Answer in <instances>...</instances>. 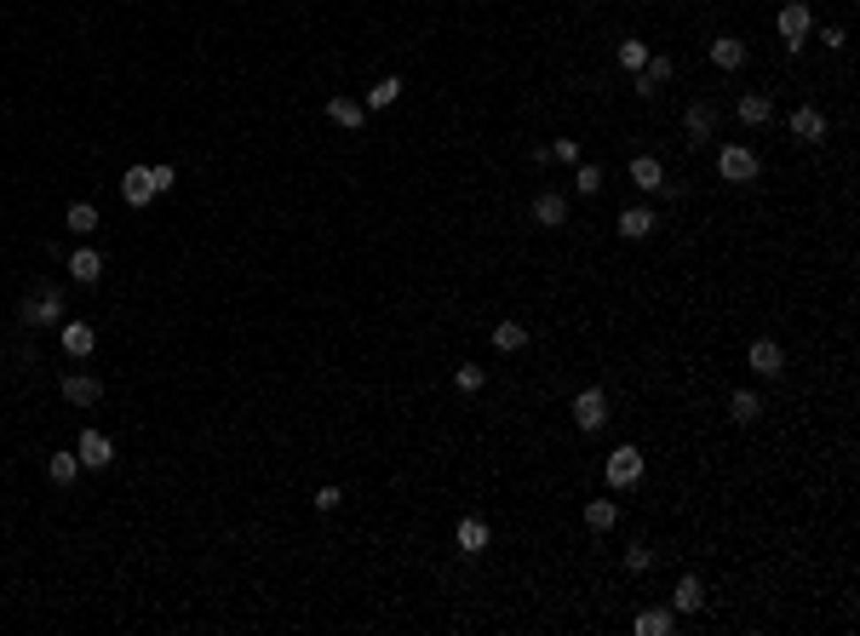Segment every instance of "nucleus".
Instances as JSON below:
<instances>
[{"mask_svg": "<svg viewBox=\"0 0 860 636\" xmlns=\"http://www.w3.org/2000/svg\"><path fill=\"white\" fill-rule=\"evenodd\" d=\"M18 322L23 327H46V322H64V292L46 287V292H29V299L18 304Z\"/></svg>", "mask_w": 860, "mask_h": 636, "instance_id": "1", "label": "nucleus"}, {"mask_svg": "<svg viewBox=\"0 0 860 636\" xmlns=\"http://www.w3.org/2000/svg\"><path fill=\"white\" fill-rule=\"evenodd\" d=\"M809 29H815L809 6H803V0H786V6H780V41H786V52H803Z\"/></svg>", "mask_w": 860, "mask_h": 636, "instance_id": "2", "label": "nucleus"}, {"mask_svg": "<svg viewBox=\"0 0 860 636\" xmlns=\"http://www.w3.org/2000/svg\"><path fill=\"white\" fill-rule=\"evenodd\" d=\"M643 482V447H614L608 454V487H637Z\"/></svg>", "mask_w": 860, "mask_h": 636, "instance_id": "3", "label": "nucleus"}, {"mask_svg": "<svg viewBox=\"0 0 860 636\" xmlns=\"http://www.w3.org/2000/svg\"><path fill=\"white\" fill-rule=\"evenodd\" d=\"M574 424L579 430H602V424H608V396H602V390H579L574 396Z\"/></svg>", "mask_w": 860, "mask_h": 636, "instance_id": "4", "label": "nucleus"}, {"mask_svg": "<svg viewBox=\"0 0 860 636\" xmlns=\"http://www.w3.org/2000/svg\"><path fill=\"white\" fill-rule=\"evenodd\" d=\"M75 454H81V470H109V464H115V447H109L104 430H81Z\"/></svg>", "mask_w": 860, "mask_h": 636, "instance_id": "5", "label": "nucleus"}, {"mask_svg": "<svg viewBox=\"0 0 860 636\" xmlns=\"http://www.w3.org/2000/svg\"><path fill=\"white\" fill-rule=\"evenodd\" d=\"M746 367H752L757 378H780L786 373V350L774 345V338H757V345L746 350Z\"/></svg>", "mask_w": 860, "mask_h": 636, "instance_id": "6", "label": "nucleus"}, {"mask_svg": "<svg viewBox=\"0 0 860 636\" xmlns=\"http://www.w3.org/2000/svg\"><path fill=\"white\" fill-rule=\"evenodd\" d=\"M717 173L729 178V183H752V178H757V155L740 150V143H729V150L717 155Z\"/></svg>", "mask_w": 860, "mask_h": 636, "instance_id": "7", "label": "nucleus"}, {"mask_svg": "<svg viewBox=\"0 0 860 636\" xmlns=\"http://www.w3.org/2000/svg\"><path fill=\"white\" fill-rule=\"evenodd\" d=\"M786 127H792V138H797V143H820V138H826V115H820L815 104H797Z\"/></svg>", "mask_w": 860, "mask_h": 636, "instance_id": "8", "label": "nucleus"}, {"mask_svg": "<svg viewBox=\"0 0 860 636\" xmlns=\"http://www.w3.org/2000/svg\"><path fill=\"white\" fill-rule=\"evenodd\" d=\"M64 401H69V407H92V401H104V378L98 373H69L64 378Z\"/></svg>", "mask_w": 860, "mask_h": 636, "instance_id": "9", "label": "nucleus"}, {"mask_svg": "<svg viewBox=\"0 0 860 636\" xmlns=\"http://www.w3.org/2000/svg\"><path fill=\"white\" fill-rule=\"evenodd\" d=\"M453 539H459V556H482L493 533H488V522H482V516H459V533H453Z\"/></svg>", "mask_w": 860, "mask_h": 636, "instance_id": "10", "label": "nucleus"}, {"mask_svg": "<svg viewBox=\"0 0 860 636\" xmlns=\"http://www.w3.org/2000/svg\"><path fill=\"white\" fill-rule=\"evenodd\" d=\"M120 201H127V206H150L155 201L150 167H127V178H120Z\"/></svg>", "mask_w": 860, "mask_h": 636, "instance_id": "11", "label": "nucleus"}, {"mask_svg": "<svg viewBox=\"0 0 860 636\" xmlns=\"http://www.w3.org/2000/svg\"><path fill=\"white\" fill-rule=\"evenodd\" d=\"M327 120H333V127H345V132H356L361 120H368V109H361V97H327Z\"/></svg>", "mask_w": 860, "mask_h": 636, "instance_id": "12", "label": "nucleus"}, {"mask_svg": "<svg viewBox=\"0 0 860 636\" xmlns=\"http://www.w3.org/2000/svg\"><path fill=\"white\" fill-rule=\"evenodd\" d=\"M700 608H706V585H700L694 573H683L677 591H671V614H700Z\"/></svg>", "mask_w": 860, "mask_h": 636, "instance_id": "13", "label": "nucleus"}, {"mask_svg": "<svg viewBox=\"0 0 860 636\" xmlns=\"http://www.w3.org/2000/svg\"><path fill=\"white\" fill-rule=\"evenodd\" d=\"M534 224H545V229H562V224H568V201H562L556 190L534 195Z\"/></svg>", "mask_w": 860, "mask_h": 636, "instance_id": "14", "label": "nucleus"}, {"mask_svg": "<svg viewBox=\"0 0 860 636\" xmlns=\"http://www.w3.org/2000/svg\"><path fill=\"white\" fill-rule=\"evenodd\" d=\"M625 173H631V183H637V190H665V167L660 161H654V155H631V167H625Z\"/></svg>", "mask_w": 860, "mask_h": 636, "instance_id": "15", "label": "nucleus"}, {"mask_svg": "<svg viewBox=\"0 0 860 636\" xmlns=\"http://www.w3.org/2000/svg\"><path fill=\"white\" fill-rule=\"evenodd\" d=\"M711 127H717V109L700 97V104H688V115H683V132H688V143H700V138H711Z\"/></svg>", "mask_w": 860, "mask_h": 636, "instance_id": "16", "label": "nucleus"}, {"mask_svg": "<svg viewBox=\"0 0 860 636\" xmlns=\"http://www.w3.org/2000/svg\"><path fill=\"white\" fill-rule=\"evenodd\" d=\"M631 631L637 636H671L677 631V614H671V608H643V614L631 619Z\"/></svg>", "mask_w": 860, "mask_h": 636, "instance_id": "17", "label": "nucleus"}, {"mask_svg": "<svg viewBox=\"0 0 860 636\" xmlns=\"http://www.w3.org/2000/svg\"><path fill=\"white\" fill-rule=\"evenodd\" d=\"M69 275H75L81 287H98V275H104V259H98L92 247H75V252H69Z\"/></svg>", "mask_w": 860, "mask_h": 636, "instance_id": "18", "label": "nucleus"}, {"mask_svg": "<svg viewBox=\"0 0 860 636\" xmlns=\"http://www.w3.org/2000/svg\"><path fill=\"white\" fill-rule=\"evenodd\" d=\"M734 115H740L746 127H769V120H774V104H769V92H746L740 104H734Z\"/></svg>", "mask_w": 860, "mask_h": 636, "instance_id": "19", "label": "nucleus"}, {"mask_svg": "<svg viewBox=\"0 0 860 636\" xmlns=\"http://www.w3.org/2000/svg\"><path fill=\"white\" fill-rule=\"evenodd\" d=\"M711 64H717V69H740V64H746V41H734V35H717V41H711Z\"/></svg>", "mask_w": 860, "mask_h": 636, "instance_id": "20", "label": "nucleus"}, {"mask_svg": "<svg viewBox=\"0 0 860 636\" xmlns=\"http://www.w3.org/2000/svg\"><path fill=\"white\" fill-rule=\"evenodd\" d=\"M92 345H98V333H92L87 322H69V327H64V356L81 361V356H92Z\"/></svg>", "mask_w": 860, "mask_h": 636, "instance_id": "21", "label": "nucleus"}, {"mask_svg": "<svg viewBox=\"0 0 860 636\" xmlns=\"http://www.w3.org/2000/svg\"><path fill=\"white\" fill-rule=\"evenodd\" d=\"M620 236H625V241L654 236V213H648V206H625V213H620Z\"/></svg>", "mask_w": 860, "mask_h": 636, "instance_id": "22", "label": "nucleus"}, {"mask_svg": "<svg viewBox=\"0 0 860 636\" xmlns=\"http://www.w3.org/2000/svg\"><path fill=\"white\" fill-rule=\"evenodd\" d=\"M46 476H52V487H69L81 476V454H46Z\"/></svg>", "mask_w": 860, "mask_h": 636, "instance_id": "23", "label": "nucleus"}, {"mask_svg": "<svg viewBox=\"0 0 860 636\" xmlns=\"http://www.w3.org/2000/svg\"><path fill=\"white\" fill-rule=\"evenodd\" d=\"M614 522H620V505H614V499H591L585 505V528L591 533H608Z\"/></svg>", "mask_w": 860, "mask_h": 636, "instance_id": "24", "label": "nucleus"}, {"mask_svg": "<svg viewBox=\"0 0 860 636\" xmlns=\"http://www.w3.org/2000/svg\"><path fill=\"white\" fill-rule=\"evenodd\" d=\"M523 345H528L523 322H500V327H493V350H500V356H511V350H523Z\"/></svg>", "mask_w": 860, "mask_h": 636, "instance_id": "25", "label": "nucleus"}, {"mask_svg": "<svg viewBox=\"0 0 860 636\" xmlns=\"http://www.w3.org/2000/svg\"><path fill=\"white\" fill-rule=\"evenodd\" d=\"M64 224L75 229V236H92V229H98V206H92V201H75V206L64 213Z\"/></svg>", "mask_w": 860, "mask_h": 636, "instance_id": "26", "label": "nucleus"}, {"mask_svg": "<svg viewBox=\"0 0 860 636\" xmlns=\"http://www.w3.org/2000/svg\"><path fill=\"white\" fill-rule=\"evenodd\" d=\"M729 413H734V424H752L757 413H763V401H757V390H734L729 396Z\"/></svg>", "mask_w": 860, "mask_h": 636, "instance_id": "27", "label": "nucleus"}, {"mask_svg": "<svg viewBox=\"0 0 860 636\" xmlns=\"http://www.w3.org/2000/svg\"><path fill=\"white\" fill-rule=\"evenodd\" d=\"M396 97H402V81H396V75H384V81H379V87H373V92H368V104H361V109H391V104H396Z\"/></svg>", "mask_w": 860, "mask_h": 636, "instance_id": "28", "label": "nucleus"}, {"mask_svg": "<svg viewBox=\"0 0 860 636\" xmlns=\"http://www.w3.org/2000/svg\"><path fill=\"white\" fill-rule=\"evenodd\" d=\"M614 58H620V69H631V75H637V69L648 64V46L643 41H620V52H614Z\"/></svg>", "mask_w": 860, "mask_h": 636, "instance_id": "29", "label": "nucleus"}, {"mask_svg": "<svg viewBox=\"0 0 860 636\" xmlns=\"http://www.w3.org/2000/svg\"><path fill=\"white\" fill-rule=\"evenodd\" d=\"M453 384L465 390V396H476V390L488 384V373H482V367H470V361H465V367H459V373H453Z\"/></svg>", "mask_w": 860, "mask_h": 636, "instance_id": "30", "label": "nucleus"}, {"mask_svg": "<svg viewBox=\"0 0 860 636\" xmlns=\"http://www.w3.org/2000/svg\"><path fill=\"white\" fill-rule=\"evenodd\" d=\"M574 190L579 195H597L602 190V167H579V173H574Z\"/></svg>", "mask_w": 860, "mask_h": 636, "instance_id": "31", "label": "nucleus"}, {"mask_svg": "<svg viewBox=\"0 0 860 636\" xmlns=\"http://www.w3.org/2000/svg\"><path fill=\"white\" fill-rule=\"evenodd\" d=\"M625 568H631V573H648L654 568V550L648 545H631V550H625Z\"/></svg>", "mask_w": 860, "mask_h": 636, "instance_id": "32", "label": "nucleus"}, {"mask_svg": "<svg viewBox=\"0 0 860 636\" xmlns=\"http://www.w3.org/2000/svg\"><path fill=\"white\" fill-rule=\"evenodd\" d=\"M150 183H155V195H167V190H173V183H178V173H173V167H150Z\"/></svg>", "mask_w": 860, "mask_h": 636, "instance_id": "33", "label": "nucleus"}, {"mask_svg": "<svg viewBox=\"0 0 860 636\" xmlns=\"http://www.w3.org/2000/svg\"><path fill=\"white\" fill-rule=\"evenodd\" d=\"M345 505V493H338V487H316V510H338Z\"/></svg>", "mask_w": 860, "mask_h": 636, "instance_id": "34", "label": "nucleus"}, {"mask_svg": "<svg viewBox=\"0 0 860 636\" xmlns=\"http://www.w3.org/2000/svg\"><path fill=\"white\" fill-rule=\"evenodd\" d=\"M551 155H556V161H579V143H574V138H556Z\"/></svg>", "mask_w": 860, "mask_h": 636, "instance_id": "35", "label": "nucleus"}]
</instances>
